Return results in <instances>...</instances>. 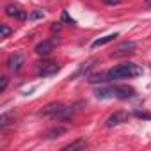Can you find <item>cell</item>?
Wrapping results in <instances>:
<instances>
[{
	"label": "cell",
	"instance_id": "ffe728a7",
	"mask_svg": "<svg viewBox=\"0 0 151 151\" xmlns=\"http://www.w3.org/2000/svg\"><path fill=\"white\" fill-rule=\"evenodd\" d=\"M50 30H52L53 34H55V32H59V30H60V23H57V22H53V23H52V27H50Z\"/></svg>",
	"mask_w": 151,
	"mask_h": 151
},
{
	"label": "cell",
	"instance_id": "3957f363",
	"mask_svg": "<svg viewBox=\"0 0 151 151\" xmlns=\"http://www.w3.org/2000/svg\"><path fill=\"white\" fill-rule=\"evenodd\" d=\"M135 48H137V45H135L133 41H124V43H121V45H117V46L114 48V52L110 53V57H112V59H119V57L132 55V53L135 52Z\"/></svg>",
	"mask_w": 151,
	"mask_h": 151
},
{
	"label": "cell",
	"instance_id": "2e32d148",
	"mask_svg": "<svg viewBox=\"0 0 151 151\" xmlns=\"http://www.w3.org/2000/svg\"><path fill=\"white\" fill-rule=\"evenodd\" d=\"M60 20H62L64 23H68V25H75V20H73V18H69L68 11H62V14H60Z\"/></svg>",
	"mask_w": 151,
	"mask_h": 151
},
{
	"label": "cell",
	"instance_id": "ac0fdd59",
	"mask_svg": "<svg viewBox=\"0 0 151 151\" xmlns=\"http://www.w3.org/2000/svg\"><path fill=\"white\" fill-rule=\"evenodd\" d=\"M0 80H2V82H0V93H4L6 91V87H7V77H2V78H0Z\"/></svg>",
	"mask_w": 151,
	"mask_h": 151
},
{
	"label": "cell",
	"instance_id": "7402d4cb",
	"mask_svg": "<svg viewBox=\"0 0 151 151\" xmlns=\"http://www.w3.org/2000/svg\"><path fill=\"white\" fill-rule=\"evenodd\" d=\"M146 7H149V9H151V0H146Z\"/></svg>",
	"mask_w": 151,
	"mask_h": 151
},
{
	"label": "cell",
	"instance_id": "9c48e42d",
	"mask_svg": "<svg viewBox=\"0 0 151 151\" xmlns=\"http://www.w3.org/2000/svg\"><path fill=\"white\" fill-rule=\"evenodd\" d=\"M6 14L9 16V18H16V20H27V14L18 7V6H13V4H9L7 7H6Z\"/></svg>",
	"mask_w": 151,
	"mask_h": 151
},
{
	"label": "cell",
	"instance_id": "30bf717a",
	"mask_svg": "<svg viewBox=\"0 0 151 151\" xmlns=\"http://www.w3.org/2000/svg\"><path fill=\"white\" fill-rule=\"evenodd\" d=\"M117 36H119L117 32H114V34H107V36H103V37H98V39H94V41L91 43V46H93V48H98V46H105V45L112 43V41H114Z\"/></svg>",
	"mask_w": 151,
	"mask_h": 151
},
{
	"label": "cell",
	"instance_id": "4fadbf2b",
	"mask_svg": "<svg viewBox=\"0 0 151 151\" xmlns=\"http://www.w3.org/2000/svg\"><path fill=\"white\" fill-rule=\"evenodd\" d=\"M93 62H94V60H87V62H84V64H80V69H77V71H75V73L71 75V77H69V80H73V78H77V77H78V75H82V73H84V71H86V69H87V68H89L91 64H93Z\"/></svg>",
	"mask_w": 151,
	"mask_h": 151
},
{
	"label": "cell",
	"instance_id": "e0dca14e",
	"mask_svg": "<svg viewBox=\"0 0 151 151\" xmlns=\"http://www.w3.org/2000/svg\"><path fill=\"white\" fill-rule=\"evenodd\" d=\"M43 16H45V13H43V11H34L32 14H29V20H30V22H34V20L43 18Z\"/></svg>",
	"mask_w": 151,
	"mask_h": 151
},
{
	"label": "cell",
	"instance_id": "6da1fadb",
	"mask_svg": "<svg viewBox=\"0 0 151 151\" xmlns=\"http://www.w3.org/2000/svg\"><path fill=\"white\" fill-rule=\"evenodd\" d=\"M140 75H142L140 66H137L135 62H123L105 73V82L121 80V78H135V77H140Z\"/></svg>",
	"mask_w": 151,
	"mask_h": 151
},
{
	"label": "cell",
	"instance_id": "5bb4252c",
	"mask_svg": "<svg viewBox=\"0 0 151 151\" xmlns=\"http://www.w3.org/2000/svg\"><path fill=\"white\" fill-rule=\"evenodd\" d=\"M87 82L91 84H98V82H105V73H94V75H89Z\"/></svg>",
	"mask_w": 151,
	"mask_h": 151
},
{
	"label": "cell",
	"instance_id": "5b68a950",
	"mask_svg": "<svg viewBox=\"0 0 151 151\" xmlns=\"http://www.w3.org/2000/svg\"><path fill=\"white\" fill-rule=\"evenodd\" d=\"M22 64H23V55H22V53H13V55H9V59H7V62H6V66H7V69H9L11 73H18V71L22 69Z\"/></svg>",
	"mask_w": 151,
	"mask_h": 151
},
{
	"label": "cell",
	"instance_id": "44dd1931",
	"mask_svg": "<svg viewBox=\"0 0 151 151\" xmlns=\"http://www.w3.org/2000/svg\"><path fill=\"white\" fill-rule=\"evenodd\" d=\"M101 2L107 6H114V4H119V0H101Z\"/></svg>",
	"mask_w": 151,
	"mask_h": 151
},
{
	"label": "cell",
	"instance_id": "8992f818",
	"mask_svg": "<svg viewBox=\"0 0 151 151\" xmlns=\"http://www.w3.org/2000/svg\"><path fill=\"white\" fill-rule=\"evenodd\" d=\"M128 112H123V110H119V112H116V114H112L107 121H105V126L107 128H114V126H117V124H121V123H124V121H128Z\"/></svg>",
	"mask_w": 151,
	"mask_h": 151
},
{
	"label": "cell",
	"instance_id": "52a82bcc",
	"mask_svg": "<svg viewBox=\"0 0 151 151\" xmlns=\"http://www.w3.org/2000/svg\"><path fill=\"white\" fill-rule=\"evenodd\" d=\"M133 96H135V91L130 86H116L114 87V98L128 100V98H133Z\"/></svg>",
	"mask_w": 151,
	"mask_h": 151
},
{
	"label": "cell",
	"instance_id": "9a60e30c",
	"mask_svg": "<svg viewBox=\"0 0 151 151\" xmlns=\"http://www.w3.org/2000/svg\"><path fill=\"white\" fill-rule=\"evenodd\" d=\"M64 132H66V128H52V130L46 133V137H48V139H53L55 135H62Z\"/></svg>",
	"mask_w": 151,
	"mask_h": 151
},
{
	"label": "cell",
	"instance_id": "8fae6325",
	"mask_svg": "<svg viewBox=\"0 0 151 151\" xmlns=\"http://www.w3.org/2000/svg\"><path fill=\"white\" fill-rule=\"evenodd\" d=\"M84 147H86V140L84 139H78V140H75V142L64 146L62 151H75V149H84Z\"/></svg>",
	"mask_w": 151,
	"mask_h": 151
},
{
	"label": "cell",
	"instance_id": "7c38bea8",
	"mask_svg": "<svg viewBox=\"0 0 151 151\" xmlns=\"http://www.w3.org/2000/svg\"><path fill=\"white\" fill-rule=\"evenodd\" d=\"M98 98H114V87H101V89H96L94 93Z\"/></svg>",
	"mask_w": 151,
	"mask_h": 151
},
{
	"label": "cell",
	"instance_id": "277c9868",
	"mask_svg": "<svg viewBox=\"0 0 151 151\" xmlns=\"http://www.w3.org/2000/svg\"><path fill=\"white\" fill-rule=\"evenodd\" d=\"M59 64L57 62H52V60H43L36 66V71L39 77H50V75H55L59 71Z\"/></svg>",
	"mask_w": 151,
	"mask_h": 151
},
{
	"label": "cell",
	"instance_id": "7a4b0ae2",
	"mask_svg": "<svg viewBox=\"0 0 151 151\" xmlns=\"http://www.w3.org/2000/svg\"><path fill=\"white\" fill-rule=\"evenodd\" d=\"M41 114L46 116V117H52V119H62V121H66V119H69V117L73 116V110H71L69 107H66V105L52 103V105L45 107Z\"/></svg>",
	"mask_w": 151,
	"mask_h": 151
},
{
	"label": "cell",
	"instance_id": "d6986e66",
	"mask_svg": "<svg viewBox=\"0 0 151 151\" xmlns=\"http://www.w3.org/2000/svg\"><path fill=\"white\" fill-rule=\"evenodd\" d=\"M0 30H2V37H7V36L11 34V29H9L7 25H2V27H0Z\"/></svg>",
	"mask_w": 151,
	"mask_h": 151
},
{
	"label": "cell",
	"instance_id": "ba28073f",
	"mask_svg": "<svg viewBox=\"0 0 151 151\" xmlns=\"http://www.w3.org/2000/svg\"><path fill=\"white\" fill-rule=\"evenodd\" d=\"M53 52V41H43L36 46V53L39 57H48Z\"/></svg>",
	"mask_w": 151,
	"mask_h": 151
}]
</instances>
